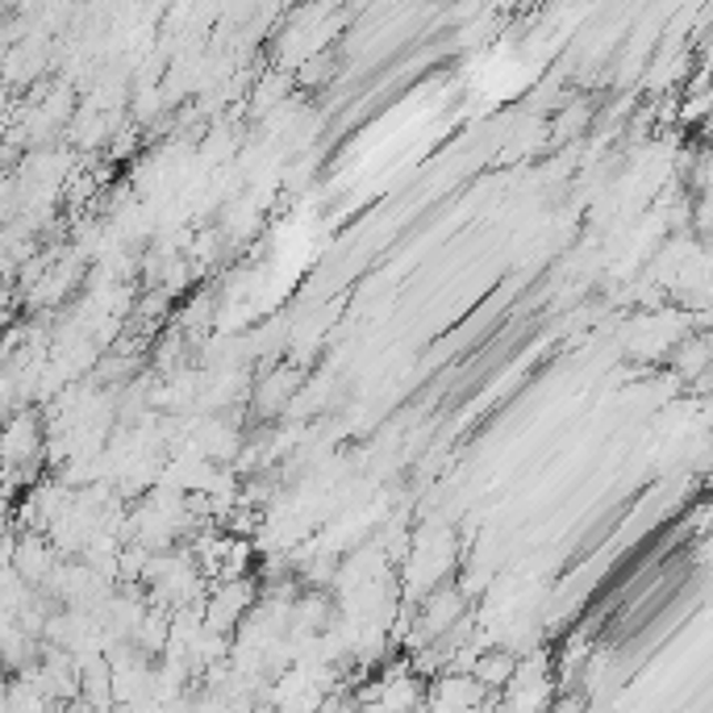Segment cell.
<instances>
[{
  "label": "cell",
  "mask_w": 713,
  "mask_h": 713,
  "mask_svg": "<svg viewBox=\"0 0 713 713\" xmlns=\"http://www.w3.org/2000/svg\"><path fill=\"white\" fill-rule=\"evenodd\" d=\"M42 455V435H38V418L30 409H21L4 421L0 430V464L4 468H30Z\"/></svg>",
  "instance_id": "cell-1"
},
{
  "label": "cell",
  "mask_w": 713,
  "mask_h": 713,
  "mask_svg": "<svg viewBox=\"0 0 713 713\" xmlns=\"http://www.w3.org/2000/svg\"><path fill=\"white\" fill-rule=\"evenodd\" d=\"M59 568V559H54V547L47 542V534H21L18 547H13V572L38 589V584H47L51 572Z\"/></svg>",
  "instance_id": "cell-2"
},
{
  "label": "cell",
  "mask_w": 713,
  "mask_h": 713,
  "mask_svg": "<svg viewBox=\"0 0 713 713\" xmlns=\"http://www.w3.org/2000/svg\"><path fill=\"white\" fill-rule=\"evenodd\" d=\"M296 371H276V376H267V384L259 388V405L263 409H279L284 400L293 397V388H296Z\"/></svg>",
  "instance_id": "cell-3"
}]
</instances>
